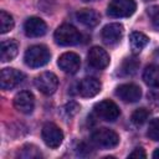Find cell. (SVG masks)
I'll return each instance as SVG.
<instances>
[{"mask_svg":"<svg viewBox=\"0 0 159 159\" xmlns=\"http://www.w3.org/2000/svg\"><path fill=\"white\" fill-rule=\"evenodd\" d=\"M50 57H51V53L46 46L35 45L26 50L24 61H25L26 66H29L31 68H37V67L45 66L50 61Z\"/></svg>","mask_w":159,"mask_h":159,"instance_id":"cell-1","label":"cell"},{"mask_svg":"<svg viewBox=\"0 0 159 159\" xmlns=\"http://www.w3.org/2000/svg\"><path fill=\"white\" fill-rule=\"evenodd\" d=\"M53 39L60 46H73L81 41V34L75 26L65 24L57 27L53 34Z\"/></svg>","mask_w":159,"mask_h":159,"instance_id":"cell-2","label":"cell"},{"mask_svg":"<svg viewBox=\"0 0 159 159\" xmlns=\"http://www.w3.org/2000/svg\"><path fill=\"white\" fill-rule=\"evenodd\" d=\"M137 9L134 0H112L107 7V14L111 17H128Z\"/></svg>","mask_w":159,"mask_h":159,"instance_id":"cell-3","label":"cell"},{"mask_svg":"<svg viewBox=\"0 0 159 159\" xmlns=\"http://www.w3.org/2000/svg\"><path fill=\"white\" fill-rule=\"evenodd\" d=\"M92 142L102 148H114L119 143L118 134L108 128H99L94 130L91 135Z\"/></svg>","mask_w":159,"mask_h":159,"instance_id":"cell-4","label":"cell"},{"mask_svg":"<svg viewBox=\"0 0 159 159\" xmlns=\"http://www.w3.org/2000/svg\"><path fill=\"white\" fill-rule=\"evenodd\" d=\"M93 109L97 117H99L101 119L106 122H114L120 114L118 106L113 101H109V99H104V101L96 103Z\"/></svg>","mask_w":159,"mask_h":159,"instance_id":"cell-5","label":"cell"},{"mask_svg":"<svg viewBox=\"0 0 159 159\" xmlns=\"http://www.w3.org/2000/svg\"><path fill=\"white\" fill-rule=\"evenodd\" d=\"M41 135H42V140L45 142V144L52 149L58 148L63 140L62 130L53 123H46L42 127Z\"/></svg>","mask_w":159,"mask_h":159,"instance_id":"cell-6","label":"cell"},{"mask_svg":"<svg viewBox=\"0 0 159 159\" xmlns=\"http://www.w3.org/2000/svg\"><path fill=\"white\" fill-rule=\"evenodd\" d=\"M35 86L41 93L51 96L58 87V78L52 72H43L35 78Z\"/></svg>","mask_w":159,"mask_h":159,"instance_id":"cell-7","label":"cell"},{"mask_svg":"<svg viewBox=\"0 0 159 159\" xmlns=\"http://www.w3.org/2000/svg\"><path fill=\"white\" fill-rule=\"evenodd\" d=\"M24 73L15 68H4L0 75V84L2 89H12L24 81Z\"/></svg>","mask_w":159,"mask_h":159,"instance_id":"cell-8","label":"cell"},{"mask_svg":"<svg viewBox=\"0 0 159 159\" xmlns=\"http://www.w3.org/2000/svg\"><path fill=\"white\" fill-rule=\"evenodd\" d=\"M116 94L122 101H124L127 103H134L140 99L142 89L139 88V86H137L134 83H124V84H120L117 87Z\"/></svg>","mask_w":159,"mask_h":159,"instance_id":"cell-9","label":"cell"},{"mask_svg":"<svg viewBox=\"0 0 159 159\" xmlns=\"http://www.w3.org/2000/svg\"><path fill=\"white\" fill-rule=\"evenodd\" d=\"M88 63L97 70H103L109 65V55L106 50H103L99 46H94L88 51L87 55Z\"/></svg>","mask_w":159,"mask_h":159,"instance_id":"cell-10","label":"cell"},{"mask_svg":"<svg viewBox=\"0 0 159 159\" xmlns=\"http://www.w3.org/2000/svg\"><path fill=\"white\" fill-rule=\"evenodd\" d=\"M57 63L63 72L68 75H73L80 70L81 60H80V56L75 52H65L58 57Z\"/></svg>","mask_w":159,"mask_h":159,"instance_id":"cell-11","label":"cell"},{"mask_svg":"<svg viewBox=\"0 0 159 159\" xmlns=\"http://www.w3.org/2000/svg\"><path fill=\"white\" fill-rule=\"evenodd\" d=\"M14 106L19 112H21L24 114H30L34 111V107H35L34 94L29 91L19 92L14 98Z\"/></svg>","mask_w":159,"mask_h":159,"instance_id":"cell-12","label":"cell"},{"mask_svg":"<svg viewBox=\"0 0 159 159\" xmlns=\"http://www.w3.org/2000/svg\"><path fill=\"white\" fill-rule=\"evenodd\" d=\"M102 40L106 45H116L120 41L122 36H123V26L118 22H113V24H108L103 27L102 30Z\"/></svg>","mask_w":159,"mask_h":159,"instance_id":"cell-13","label":"cell"},{"mask_svg":"<svg viewBox=\"0 0 159 159\" xmlns=\"http://www.w3.org/2000/svg\"><path fill=\"white\" fill-rule=\"evenodd\" d=\"M24 31H25L26 36H29V37H40V36H43L46 34L47 26L42 19L32 16L25 21Z\"/></svg>","mask_w":159,"mask_h":159,"instance_id":"cell-14","label":"cell"},{"mask_svg":"<svg viewBox=\"0 0 159 159\" xmlns=\"http://www.w3.org/2000/svg\"><path fill=\"white\" fill-rule=\"evenodd\" d=\"M99 91H101V82L93 77L83 78L78 84V93L84 98L94 97L96 94L99 93Z\"/></svg>","mask_w":159,"mask_h":159,"instance_id":"cell-15","label":"cell"},{"mask_svg":"<svg viewBox=\"0 0 159 159\" xmlns=\"http://www.w3.org/2000/svg\"><path fill=\"white\" fill-rule=\"evenodd\" d=\"M76 19L87 27H94L99 24V14L92 9H82L76 12Z\"/></svg>","mask_w":159,"mask_h":159,"instance_id":"cell-16","label":"cell"},{"mask_svg":"<svg viewBox=\"0 0 159 159\" xmlns=\"http://www.w3.org/2000/svg\"><path fill=\"white\" fill-rule=\"evenodd\" d=\"M19 52V45L16 41L14 40H6L1 42V47H0V58L2 62H7L11 61L16 57Z\"/></svg>","mask_w":159,"mask_h":159,"instance_id":"cell-17","label":"cell"},{"mask_svg":"<svg viewBox=\"0 0 159 159\" xmlns=\"http://www.w3.org/2000/svg\"><path fill=\"white\" fill-rule=\"evenodd\" d=\"M143 80L150 87H159V66H148L143 72Z\"/></svg>","mask_w":159,"mask_h":159,"instance_id":"cell-18","label":"cell"},{"mask_svg":"<svg viewBox=\"0 0 159 159\" xmlns=\"http://www.w3.org/2000/svg\"><path fill=\"white\" fill-rule=\"evenodd\" d=\"M129 42H130V48L133 50V52H140L148 45L149 39L142 32H132L129 37Z\"/></svg>","mask_w":159,"mask_h":159,"instance_id":"cell-19","label":"cell"},{"mask_svg":"<svg viewBox=\"0 0 159 159\" xmlns=\"http://www.w3.org/2000/svg\"><path fill=\"white\" fill-rule=\"evenodd\" d=\"M138 67H139V61L135 57H127L123 60L119 67V73L122 76H132L137 72Z\"/></svg>","mask_w":159,"mask_h":159,"instance_id":"cell-20","label":"cell"},{"mask_svg":"<svg viewBox=\"0 0 159 159\" xmlns=\"http://www.w3.org/2000/svg\"><path fill=\"white\" fill-rule=\"evenodd\" d=\"M14 29V19L10 14L1 10L0 11V32L6 34Z\"/></svg>","mask_w":159,"mask_h":159,"instance_id":"cell-21","label":"cell"},{"mask_svg":"<svg viewBox=\"0 0 159 159\" xmlns=\"http://www.w3.org/2000/svg\"><path fill=\"white\" fill-rule=\"evenodd\" d=\"M148 116H149L148 109H145V108H138V109H135V111L132 113L130 120H132L135 125H142V124L148 119Z\"/></svg>","mask_w":159,"mask_h":159,"instance_id":"cell-22","label":"cell"},{"mask_svg":"<svg viewBox=\"0 0 159 159\" xmlns=\"http://www.w3.org/2000/svg\"><path fill=\"white\" fill-rule=\"evenodd\" d=\"M147 135L149 137V139L154 142H159V118H154L150 120Z\"/></svg>","mask_w":159,"mask_h":159,"instance_id":"cell-23","label":"cell"},{"mask_svg":"<svg viewBox=\"0 0 159 159\" xmlns=\"http://www.w3.org/2000/svg\"><path fill=\"white\" fill-rule=\"evenodd\" d=\"M80 111V104L71 101L68 102L63 108H62V116L66 118V119H71L73 116L77 114V112Z\"/></svg>","mask_w":159,"mask_h":159,"instance_id":"cell-24","label":"cell"},{"mask_svg":"<svg viewBox=\"0 0 159 159\" xmlns=\"http://www.w3.org/2000/svg\"><path fill=\"white\" fill-rule=\"evenodd\" d=\"M148 15L152 19V22L155 27L159 29V6H152L148 9Z\"/></svg>","mask_w":159,"mask_h":159,"instance_id":"cell-25","label":"cell"},{"mask_svg":"<svg viewBox=\"0 0 159 159\" xmlns=\"http://www.w3.org/2000/svg\"><path fill=\"white\" fill-rule=\"evenodd\" d=\"M129 158H145V153L142 148H135L130 154Z\"/></svg>","mask_w":159,"mask_h":159,"instance_id":"cell-26","label":"cell"},{"mask_svg":"<svg viewBox=\"0 0 159 159\" xmlns=\"http://www.w3.org/2000/svg\"><path fill=\"white\" fill-rule=\"evenodd\" d=\"M153 158H155V159H159V148L153 153Z\"/></svg>","mask_w":159,"mask_h":159,"instance_id":"cell-27","label":"cell"},{"mask_svg":"<svg viewBox=\"0 0 159 159\" xmlns=\"http://www.w3.org/2000/svg\"><path fill=\"white\" fill-rule=\"evenodd\" d=\"M82 1H96V0H82Z\"/></svg>","mask_w":159,"mask_h":159,"instance_id":"cell-28","label":"cell"}]
</instances>
